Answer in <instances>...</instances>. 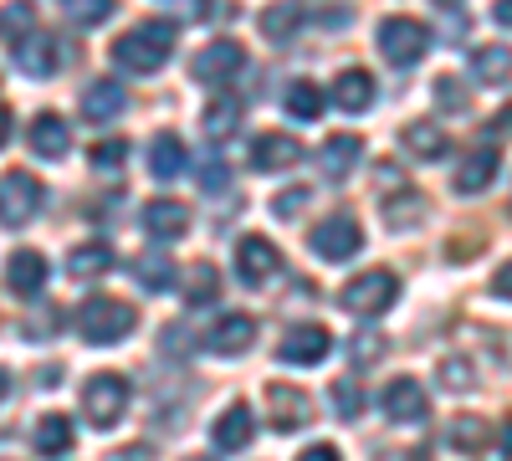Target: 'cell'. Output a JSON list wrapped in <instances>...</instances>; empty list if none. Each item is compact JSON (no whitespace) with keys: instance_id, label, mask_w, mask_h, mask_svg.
Listing matches in <instances>:
<instances>
[{"instance_id":"ba28073f","label":"cell","mask_w":512,"mask_h":461,"mask_svg":"<svg viewBox=\"0 0 512 461\" xmlns=\"http://www.w3.org/2000/svg\"><path fill=\"white\" fill-rule=\"evenodd\" d=\"M36 211H41V180L26 175V170L0 175V221H6V226H26Z\"/></svg>"},{"instance_id":"d590c367","label":"cell","mask_w":512,"mask_h":461,"mask_svg":"<svg viewBox=\"0 0 512 461\" xmlns=\"http://www.w3.org/2000/svg\"><path fill=\"white\" fill-rule=\"evenodd\" d=\"M26 31H36V16H31L26 0H11V6L0 11V36H6V41H21Z\"/></svg>"},{"instance_id":"83f0119b","label":"cell","mask_w":512,"mask_h":461,"mask_svg":"<svg viewBox=\"0 0 512 461\" xmlns=\"http://www.w3.org/2000/svg\"><path fill=\"white\" fill-rule=\"evenodd\" d=\"M241 98H231V93H221V98H210V108H205V118H200V129H205V139H226V134H236L241 129Z\"/></svg>"},{"instance_id":"6da1fadb","label":"cell","mask_w":512,"mask_h":461,"mask_svg":"<svg viewBox=\"0 0 512 461\" xmlns=\"http://www.w3.org/2000/svg\"><path fill=\"white\" fill-rule=\"evenodd\" d=\"M169 57H175V21H144L113 41V62L139 77H154Z\"/></svg>"},{"instance_id":"d6986e66","label":"cell","mask_w":512,"mask_h":461,"mask_svg":"<svg viewBox=\"0 0 512 461\" xmlns=\"http://www.w3.org/2000/svg\"><path fill=\"white\" fill-rule=\"evenodd\" d=\"M123 108H128V93H123V82H113V77L88 82V93H82V118L88 123H113Z\"/></svg>"},{"instance_id":"e575fe53","label":"cell","mask_w":512,"mask_h":461,"mask_svg":"<svg viewBox=\"0 0 512 461\" xmlns=\"http://www.w3.org/2000/svg\"><path fill=\"white\" fill-rule=\"evenodd\" d=\"M487 421H477V415H456L451 421V431H446V441L456 446V451H482L487 446Z\"/></svg>"},{"instance_id":"8fae6325","label":"cell","mask_w":512,"mask_h":461,"mask_svg":"<svg viewBox=\"0 0 512 461\" xmlns=\"http://www.w3.org/2000/svg\"><path fill=\"white\" fill-rule=\"evenodd\" d=\"M379 405H384V415H390L395 426H415V421H425V415H431V395H425L420 380H410V374H400V380L384 385Z\"/></svg>"},{"instance_id":"2e32d148","label":"cell","mask_w":512,"mask_h":461,"mask_svg":"<svg viewBox=\"0 0 512 461\" xmlns=\"http://www.w3.org/2000/svg\"><path fill=\"white\" fill-rule=\"evenodd\" d=\"M379 205H384V221H390L395 231H415L425 221V195L415 185H405V180H395L390 190H384Z\"/></svg>"},{"instance_id":"7a4b0ae2","label":"cell","mask_w":512,"mask_h":461,"mask_svg":"<svg viewBox=\"0 0 512 461\" xmlns=\"http://www.w3.org/2000/svg\"><path fill=\"white\" fill-rule=\"evenodd\" d=\"M139 328V313L128 308L123 298H88L82 303V313H77V333L88 344H118V339H128V333Z\"/></svg>"},{"instance_id":"bcb514c9","label":"cell","mask_w":512,"mask_h":461,"mask_svg":"<svg viewBox=\"0 0 512 461\" xmlns=\"http://www.w3.org/2000/svg\"><path fill=\"white\" fill-rule=\"evenodd\" d=\"M303 205H308V190H287V195H277V200H272V211H277L282 221H292L297 211H303Z\"/></svg>"},{"instance_id":"7c38bea8","label":"cell","mask_w":512,"mask_h":461,"mask_svg":"<svg viewBox=\"0 0 512 461\" xmlns=\"http://www.w3.org/2000/svg\"><path fill=\"white\" fill-rule=\"evenodd\" d=\"M241 67H246V47H241V41H210V47L195 52L190 77H195V82H226V77H236Z\"/></svg>"},{"instance_id":"f35d334b","label":"cell","mask_w":512,"mask_h":461,"mask_svg":"<svg viewBox=\"0 0 512 461\" xmlns=\"http://www.w3.org/2000/svg\"><path fill=\"white\" fill-rule=\"evenodd\" d=\"M67 16L77 26H103L113 16V0H67Z\"/></svg>"},{"instance_id":"30bf717a","label":"cell","mask_w":512,"mask_h":461,"mask_svg":"<svg viewBox=\"0 0 512 461\" xmlns=\"http://www.w3.org/2000/svg\"><path fill=\"white\" fill-rule=\"evenodd\" d=\"M236 272L246 287H267L277 272H282V251L267 241V236H241L236 246Z\"/></svg>"},{"instance_id":"9a60e30c","label":"cell","mask_w":512,"mask_h":461,"mask_svg":"<svg viewBox=\"0 0 512 461\" xmlns=\"http://www.w3.org/2000/svg\"><path fill=\"white\" fill-rule=\"evenodd\" d=\"M251 344H256V318H246V313H231L205 333V349L221 354V359H241Z\"/></svg>"},{"instance_id":"4dcf8cb0","label":"cell","mask_w":512,"mask_h":461,"mask_svg":"<svg viewBox=\"0 0 512 461\" xmlns=\"http://www.w3.org/2000/svg\"><path fill=\"white\" fill-rule=\"evenodd\" d=\"M303 16H308L303 6H292V0H277V6L262 11V36H267V41H287V36H297Z\"/></svg>"},{"instance_id":"816d5d0a","label":"cell","mask_w":512,"mask_h":461,"mask_svg":"<svg viewBox=\"0 0 512 461\" xmlns=\"http://www.w3.org/2000/svg\"><path fill=\"white\" fill-rule=\"evenodd\" d=\"M6 139H11V108L0 103V149H6Z\"/></svg>"},{"instance_id":"5b68a950","label":"cell","mask_w":512,"mask_h":461,"mask_svg":"<svg viewBox=\"0 0 512 461\" xmlns=\"http://www.w3.org/2000/svg\"><path fill=\"white\" fill-rule=\"evenodd\" d=\"M425 47H431V31H425V21L415 16H390L379 26V52L384 62H395V67H415L425 57Z\"/></svg>"},{"instance_id":"7402d4cb","label":"cell","mask_w":512,"mask_h":461,"mask_svg":"<svg viewBox=\"0 0 512 461\" xmlns=\"http://www.w3.org/2000/svg\"><path fill=\"white\" fill-rule=\"evenodd\" d=\"M6 287L21 292V298H36V292L47 287V257H41V251H16L6 262Z\"/></svg>"},{"instance_id":"b9f144b4","label":"cell","mask_w":512,"mask_h":461,"mask_svg":"<svg viewBox=\"0 0 512 461\" xmlns=\"http://www.w3.org/2000/svg\"><path fill=\"white\" fill-rule=\"evenodd\" d=\"M436 103L446 108V113H461L466 108V88L456 77H436Z\"/></svg>"},{"instance_id":"8d00e7d4","label":"cell","mask_w":512,"mask_h":461,"mask_svg":"<svg viewBox=\"0 0 512 461\" xmlns=\"http://www.w3.org/2000/svg\"><path fill=\"white\" fill-rule=\"evenodd\" d=\"M328 400H333V415H338V421H359V415H364V390L349 385V380H338Z\"/></svg>"},{"instance_id":"60d3db41","label":"cell","mask_w":512,"mask_h":461,"mask_svg":"<svg viewBox=\"0 0 512 461\" xmlns=\"http://www.w3.org/2000/svg\"><path fill=\"white\" fill-rule=\"evenodd\" d=\"M384 344H390V339H379L374 328H364L359 339H349V359H354V364H374V359L384 354Z\"/></svg>"},{"instance_id":"836d02e7","label":"cell","mask_w":512,"mask_h":461,"mask_svg":"<svg viewBox=\"0 0 512 461\" xmlns=\"http://www.w3.org/2000/svg\"><path fill=\"white\" fill-rule=\"evenodd\" d=\"M134 282H139L144 292L175 287V262H169V257H139V262H134Z\"/></svg>"},{"instance_id":"ffe728a7","label":"cell","mask_w":512,"mask_h":461,"mask_svg":"<svg viewBox=\"0 0 512 461\" xmlns=\"http://www.w3.org/2000/svg\"><path fill=\"white\" fill-rule=\"evenodd\" d=\"M251 436H256V426H251V410H246V405H226V410L216 415V426H210V441H216V451H246Z\"/></svg>"},{"instance_id":"3957f363","label":"cell","mask_w":512,"mask_h":461,"mask_svg":"<svg viewBox=\"0 0 512 461\" xmlns=\"http://www.w3.org/2000/svg\"><path fill=\"white\" fill-rule=\"evenodd\" d=\"M400 298V277L395 272H384V267H369L359 272L344 292H338V308L354 313V318H379V313H390Z\"/></svg>"},{"instance_id":"11a10c76","label":"cell","mask_w":512,"mask_h":461,"mask_svg":"<svg viewBox=\"0 0 512 461\" xmlns=\"http://www.w3.org/2000/svg\"><path fill=\"white\" fill-rule=\"evenodd\" d=\"M436 6H461V0H436Z\"/></svg>"},{"instance_id":"ee69618b","label":"cell","mask_w":512,"mask_h":461,"mask_svg":"<svg viewBox=\"0 0 512 461\" xmlns=\"http://www.w3.org/2000/svg\"><path fill=\"white\" fill-rule=\"evenodd\" d=\"M226 180H231V170L221 164V154H210V159L200 164V185H205V190H221Z\"/></svg>"},{"instance_id":"4fadbf2b","label":"cell","mask_w":512,"mask_h":461,"mask_svg":"<svg viewBox=\"0 0 512 461\" xmlns=\"http://www.w3.org/2000/svg\"><path fill=\"white\" fill-rule=\"evenodd\" d=\"M16 67H21L26 77H52V72L62 67V41H57L52 31H26V36L16 41Z\"/></svg>"},{"instance_id":"d4e9b609","label":"cell","mask_w":512,"mask_h":461,"mask_svg":"<svg viewBox=\"0 0 512 461\" xmlns=\"http://www.w3.org/2000/svg\"><path fill=\"white\" fill-rule=\"evenodd\" d=\"M72 441H77V431H72L67 415H41L36 431H31V446H36L41 456H67Z\"/></svg>"},{"instance_id":"7dc6e473","label":"cell","mask_w":512,"mask_h":461,"mask_svg":"<svg viewBox=\"0 0 512 461\" xmlns=\"http://www.w3.org/2000/svg\"><path fill=\"white\" fill-rule=\"evenodd\" d=\"M492 292H497V298H512V262H502L492 272Z\"/></svg>"},{"instance_id":"681fc988","label":"cell","mask_w":512,"mask_h":461,"mask_svg":"<svg viewBox=\"0 0 512 461\" xmlns=\"http://www.w3.org/2000/svg\"><path fill=\"white\" fill-rule=\"evenodd\" d=\"M149 456H154L149 446H128V451H113L108 461H149Z\"/></svg>"},{"instance_id":"f907efd6","label":"cell","mask_w":512,"mask_h":461,"mask_svg":"<svg viewBox=\"0 0 512 461\" xmlns=\"http://www.w3.org/2000/svg\"><path fill=\"white\" fill-rule=\"evenodd\" d=\"M492 134H512V103H507V108L492 118Z\"/></svg>"},{"instance_id":"5bb4252c","label":"cell","mask_w":512,"mask_h":461,"mask_svg":"<svg viewBox=\"0 0 512 461\" xmlns=\"http://www.w3.org/2000/svg\"><path fill=\"white\" fill-rule=\"evenodd\" d=\"M297 159H303V144H297L292 134H282V129H267V134L251 139V170H262V175L292 170Z\"/></svg>"},{"instance_id":"e0dca14e","label":"cell","mask_w":512,"mask_h":461,"mask_svg":"<svg viewBox=\"0 0 512 461\" xmlns=\"http://www.w3.org/2000/svg\"><path fill=\"white\" fill-rule=\"evenodd\" d=\"M359 159H364V139L359 134H333L328 144H323V154H318V170H323V180H349L354 170H359Z\"/></svg>"},{"instance_id":"f6af8a7d","label":"cell","mask_w":512,"mask_h":461,"mask_svg":"<svg viewBox=\"0 0 512 461\" xmlns=\"http://www.w3.org/2000/svg\"><path fill=\"white\" fill-rule=\"evenodd\" d=\"M52 328H62V313H57V308H41L36 318H26V333H31V339H47Z\"/></svg>"},{"instance_id":"d6a6232c","label":"cell","mask_w":512,"mask_h":461,"mask_svg":"<svg viewBox=\"0 0 512 461\" xmlns=\"http://www.w3.org/2000/svg\"><path fill=\"white\" fill-rule=\"evenodd\" d=\"M472 72L482 77V82H507L512 77V52L507 47H477V57H472Z\"/></svg>"},{"instance_id":"484cf974","label":"cell","mask_w":512,"mask_h":461,"mask_svg":"<svg viewBox=\"0 0 512 461\" xmlns=\"http://www.w3.org/2000/svg\"><path fill=\"white\" fill-rule=\"evenodd\" d=\"M400 139H405V149H410L415 159H431V164L451 154V144H446V134L436 129V123H431V118H420V123H405V134H400Z\"/></svg>"},{"instance_id":"f546056e","label":"cell","mask_w":512,"mask_h":461,"mask_svg":"<svg viewBox=\"0 0 512 461\" xmlns=\"http://www.w3.org/2000/svg\"><path fill=\"white\" fill-rule=\"evenodd\" d=\"M282 108L292 113V118H303V123H313V118H323V93L313 88L308 77H297V82H287V98H282Z\"/></svg>"},{"instance_id":"ac0fdd59","label":"cell","mask_w":512,"mask_h":461,"mask_svg":"<svg viewBox=\"0 0 512 461\" xmlns=\"http://www.w3.org/2000/svg\"><path fill=\"white\" fill-rule=\"evenodd\" d=\"M139 221H144V236H154V241H180L190 231V211L180 200H149Z\"/></svg>"},{"instance_id":"7bdbcfd3","label":"cell","mask_w":512,"mask_h":461,"mask_svg":"<svg viewBox=\"0 0 512 461\" xmlns=\"http://www.w3.org/2000/svg\"><path fill=\"white\" fill-rule=\"evenodd\" d=\"M482 461H512V415H507V421L497 426V441L482 451Z\"/></svg>"},{"instance_id":"9c48e42d","label":"cell","mask_w":512,"mask_h":461,"mask_svg":"<svg viewBox=\"0 0 512 461\" xmlns=\"http://www.w3.org/2000/svg\"><path fill=\"white\" fill-rule=\"evenodd\" d=\"M333 354V333L323 328V323H297V328H287L282 333V344H277V359L282 364H323Z\"/></svg>"},{"instance_id":"f1b7e54d","label":"cell","mask_w":512,"mask_h":461,"mask_svg":"<svg viewBox=\"0 0 512 461\" xmlns=\"http://www.w3.org/2000/svg\"><path fill=\"white\" fill-rule=\"evenodd\" d=\"M180 170H185V139L154 134V144H149V175L154 180H175Z\"/></svg>"},{"instance_id":"277c9868","label":"cell","mask_w":512,"mask_h":461,"mask_svg":"<svg viewBox=\"0 0 512 461\" xmlns=\"http://www.w3.org/2000/svg\"><path fill=\"white\" fill-rule=\"evenodd\" d=\"M128 410V380L123 374H93L88 385H82V415L98 426V431H113Z\"/></svg>"},{"instance_id":"db71d44e","label":"cell","mask_w":512,"mask_h":461,"mask_svg":"<svg viewBox=\"0 0 512 461\" xmlns=\"http://www.w3.org/2000/svg\"><path fill=\"white\" fill-rule=\"evenodd\" d=\"M6 390H11V369H0V400H6Z\"/></svg>"},{"instance_id":"9f6ffc18","label":"cell","mask_w":512,"mask_h":461,"mask_svg":"<svg viewBox=\"0 0 512 461\" xmlns=\"http://www.w3.org/2000/svg\"><path fill=\"white\" fill-rule=\"evenodd\" d=\"M185 461H210V456H185Z\"/></svg>"},{"instance_id":"4316f807","label":"cell","mask_w":512,"mask_h":461,"mask_svg":"<svg viewBox=\"0 0 512 461\" xmlns=\"http://www.w3.org/2000/svg\"><path fill=\"white\" fill-rule=\"evenodd\" d=\"M180 287H185V308H210V303H216V292H221V272L210 262H190Z\"/></svg>"},{"instance_id":"52a82bcc","label":"cell","mask_w":512,"mask_h":461,"mask_svg":"<svg viewBox=\"0 0 512 461\" xmlns=\"http://www.w3.org/2000/svg\"><path fill=\"white\" fill-rule=\"evenodd\" d=\"M267 426H272V431H282V436L313 426V400H308V390L272 380V385H267Z\"/></svg>"},{"instance_id":"ab89813d","label":"cell","mask_w":512,"mask_h":461,"mask_svg":"<svg viewBox=\"0 0 512 461\" xmlns=\"http://www.w3.org/2000/svg\"><path fill=\"white\" fill-rule=\"evenodd\" d=\"M123 159H128V144L123 139H103V144H93V170H123Z\"/></svg>"},{"instance_id":"8992f818","label":"cell","mask_w":512,"mask_h":461,"mask_svg":"<svg viewBox=\"0 0 512 461\" xmlns=\"http://www.w3.org/2000/svg\"><path fill=\"white\" fill-rule=\"evenodd\" d=\"M308 246L318 251L323 262H349V257H359V246H364V226L338 211V216H328V221H318L308 231Z\"/></svg>"},{"instance_id":"603a6c76","label":"cell","mask_w":512,"mask_h":461,"mask_svg":"<svg viewBox=\"0 0 512 461\" xmlns=\"http://www.w3.org/2000/svg\"><path fill=\"white\" fill-rule=\"evenodd\" d=\"M497 164H502V154L487 144V149H477V154H466V164L456 170V195H482L492 180H497Z\"/></svg>"},{"instance_id":"c3c4849f","label":"cell","mask_w":512,"mask_h":461,"mask_svg":"<svg viewBox=\"0 0 512 461\" xmlns=\"http://www.w3.org/2000/svg\"><path fill=\"white\" fill-rule=\"evenodd\" d=\"M297 461H344V456H338V446H328V441H323V446H308Z\"/></svg>"},{"instance_id":"f5cc1de1","label":"cell","mask_w":512,"mask_h":461,"mask_svg":"<svg viewBox=\"0 0 512 461\" xmlns=\"http://www.w3.org/2000/svg\"><path fill=\"white\" fill-rule=\"evenodd\" d=\"M502 26H512V0H497V11H492Z\"/></svg>"},{"instance_id":"1f68e13d","label":"cell","mask_w":512,"mask_h":461,"mask_svg":"<svg viewBox=\"0 0 512 461\" xmlns=\"http://www.w3.org/2000/svg\"><path fill=\"white\" fill-rule=\"evenodd\" d=\"M67 272L72 277H103V272H113V251L103 246V241H82L77 251H72V262H67Z\"/></svg>"},{"instance_id":"44dd1931","label":"cell","mask_w":512,"mask_h":461,"mask_svg":"<svg viewBox=\"0 0 512 461\" xmlns=\"http://www.w3.org/2000/svg\"><path fill=\"white\" fill-rule=\"evenodd\" d=\"M333 103L344 108V113H369V108H374V77H369L364 67L338 72V77H333Z\"/></svg>"},{"instance_id":"74e56055","label":"cell","mask_w":512,"mask_h":461,"mask_svg":"<svg viewBox=\"0 0 512 461\" xmlns=\"http://www.w3.org/2000/svg\"><path fill=\"white\" fill-rule=\"evenodd\" d=\"M441 385H446L451 395H461V390H472V385H477V369H472V359H461V354H451V359L441 364Z\"/></svg>"},{"instance_id":"cb8c5ba5","label":"cell","mask_w":512,"mask_h":461,"mask_svg":"<svg viewBox=\"0 0 512 461\" xmlns=\"http://www.w3.org/2000/svg\"><path fill=\"white\" fill-rule=\"evenodd\" d=\"M31 149H36L41 159H67V149H72L67 123H62L57 113H41V118L31 123Z\"/></svg>"}]
</instances>
